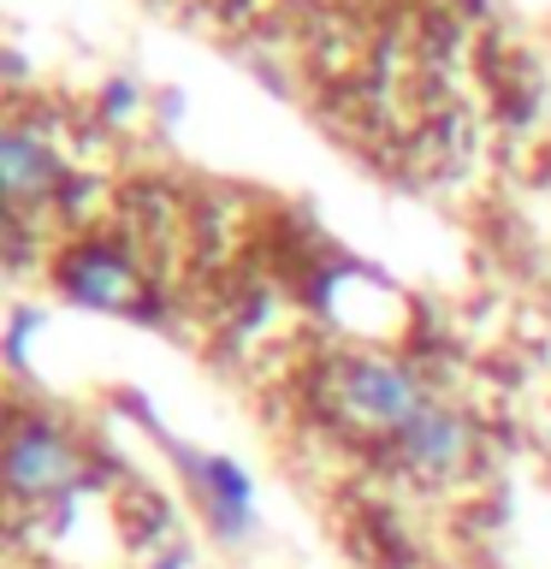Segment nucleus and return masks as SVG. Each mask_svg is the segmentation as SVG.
I'll use <instances>...</instances> for the list:
<instances>
[{
	"label": "nucleus",
	"mask_w": 551,
	"mask_h": 569,
	"mask_svg": "<svg viewBox=\"0 0 551 569\" xmlns=\"http://www.w3.org/2000/svg\"><path fill=\"white\" fill-rule=\"evenodd\" d=\"M53 279L71 302H96V309H131L137 302V261L107 238L71 243L66 261L53 267Z\"/></svg>",
	"instance_id": "20e7f679"
},
{
	"label": "nucleus",
	"mask_w": 551,
	"mask_h": 569,
	"mask_svg": "<svg viewBox=\"0 0 551 569\" xmlns=\"http://www.w3.org/2000/svg\"><path fill=\"white\" fill-rule=\"evenodd\" d=\"M391 445H398V457H403L409 475H421V480H451V475H462V462L474 457V421L462 416V409H451V403L433 398Z\"/></svg>",
	"instance_id": "7ed1b4c3"
},
{
	"label": "nucleus",
	"mask_w": 551,
	"mask_h": 569,
	"mask_svg": "<svg viewBox=\"0 0 551 569\" xmlns=\"http://www.w3.org/2000/svg\"><path fill=\"white\" fill-rule=\"evenodd\" d=\"M320 398H327L338 427L368 433V439H398L403 427L433 403L421 386V373L391 362V356H338V362L320 373Z\"/></svg>",
	"instance_id": "f257e3e1"
},
{
	"label": "nucleus",
	"mask_w": 551,
	"mask_h": 569,
	"mask_svg": "<svg viewBox=\"0 0 551 569\" xmlns=\"http://www.w3.org/2000/svg\"><path fill=\"white\" fill-rule=\"evenodd\" d=\"M83 480V451L60 421H12L7 433V492L18 505H48Z\"/></svg>",
	"instance_id": "f03ea898"
},
{
	"label": "nucleus",
	"mask_w": 551,
	"mask_h": 569,
	"mask_svg": "<svg viewBox=\"0 0 551 569\" xmlns=\"http://www.w3.org/2000/svg\"><path fill=\"white\" fill-rule=\"evenodd\" d=\"M0 184H7L12 213H24L30 202H48L60 190V154L30 119H12L0 131Z\"/></svg>",
	"instance_id": "39448f33"
}]
</instances>
